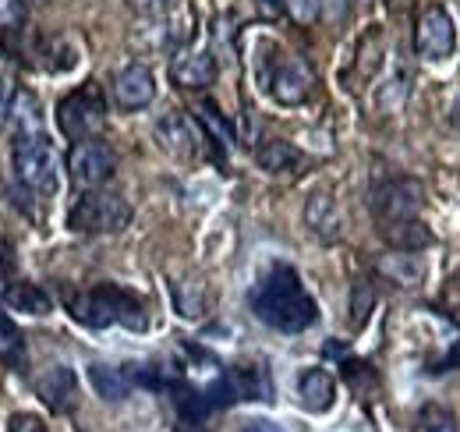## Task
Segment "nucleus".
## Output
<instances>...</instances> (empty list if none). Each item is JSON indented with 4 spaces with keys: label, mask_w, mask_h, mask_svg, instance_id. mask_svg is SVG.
I'll use <instances>...</instances> for the list:
<instances>
[{
    "label": "nucleus",
    "mask_w": 460,
    "mask_h": 432,
    "mask_svg": "<svg viewBox=\"0 0 460 432\" xmlns=\"http://www.w3.org/2000/svg\"><path fill=\"white\" fill-rule=\"evenodd\" d=\"M173 302H177V312L188 316V320H199L206 312V291L199 280H181L173 284Z\"/></svg>",
    "instance_id": "22"
},
{
    "label": "nucleus",
    "mask_w": 460,
    "mask_h": 432,
    "mask_svg": "<svg viewBox=\"0 0 460 432\" xmlns=\"http://www.w3.org/2000/svg\"><path fill=\"white\" fill-rule=\"evenodd\" d=\"M4 302L14 312H25V316H50L54 312V298L43 287H36V284H14V287H7Z\"/></svg>",
    "instance_id": "18"
},
{
    "label": "nucleus",
    "mask_w": 460,
    "mask_h": 432,
    "mask_svg": "<svg viewBox=\"0 0 460 432\" xmlns=\"http://www.w3.org/2000/svg\"><path fill=\"white\" fill-rule=\"evenodd\" d=\"M241 432H284V426H277V422H270V418H252Z\"/></svg>",
    "instance_id": "31"
},
{
    "label": "nucleus",
    "mask_w": 460,
    "mask_h": 432,
    "mask_svg": "<svg viewBox=\"0 0 460 432\" xmlns=\"http://www.w3.org/2000/svg\"><path fill=\"white\" fill-rule=\"evenodd\" d=\"M266 89L270 96L280 104V107H297L312 96L315 89V71L301 60V57H277L273 60V71L266 75Z\"/></svg>",
    "instance_id": "8"
},
{
    "label": "nucleus",
    "mask_w": 460,
    "mask_h": 432,
    "mask_svg": "<svg viewBox=\"0 0 460 432\" xmlns=\"http://www.w3.org/2000/svg\"><path fill=\"white\" fill-rule=\"evenodd\" d=\"M376 270L397 287H418L425 280V259L418 252H390V256L379 259Z\"/></svg>",
    "instance_id": "17"
},
{
    "label": "nucleus",
    "mask_w": 460,
    "mask_h": 432,
    "mask_svg": "<svg viewBox=\"0 0 460 432\" xmlns=\"http://www.w3.org/2000/svg\"><path fill=\"white\" fill-rule=\"evenodd\" d=\"M128 223H131V202L107 188L82 192L67 213V227L75 234H120Z\"/></svg>",
    "instance_id": "3"
},
{
    "label": "nucleus",
    "mask_w": 460,
    "mask_h": 432,
    "mask_svg": "<svg viewBox=\"0 0 460 432\" xmlns=\"http://www.w3.org/2000/svg\"><path fill=\"white\" fill-rule=\"evenodd\" d=\"M67 170H71L75 188H82V192L107 188L111 177L117 174V153L103 142V139H82V142L71 146Z\"/></svg>",
    "instance_id": "6"
},
{
    "label": "nucleus",
    "mask_w": 460,
    "mask_h": 432,
    "mask_svg": "<svg viewBox=\"0 0 460 432\" xmlns=\"http://www.w3.org/2000/svg\"><path fill=\"white\" fill-rule=\"evenodd\" d=\"M156 142L164 153H171L177 160H191L199 153V131L181 110H171L156 121Z\"/></svg>",
    "instance_id": "11"
},
{
    "label": "nucleus",
    "mask_w": 460,
    "mask_h": 432,
    "mask_svg": "<svg viewBox=\"0 0 460 432\" xmlns=\"http://www.w3.org/2000/svg\"><path fill=\"white\" fill-rule=\"evenodd\" d=\"M25 14H29V4L25 0H0V32L4 36H18L22 25H25Z\"/></svg>",
    "instance_id": "26"
},
{
    "label": "nucleus",
    "mask_w": 460,
    "mask_h": 432,
    "mask_svg": "<svg viewBox=\"0 0 460 432\" xmlns=\"http://www.w3.org/2000/svg\"><path fill=\"white\" fill-rule=\"evenodd\" d=\"M248 305H252L259 323L273 326L280 333H305L308 326H315V320H319L315 298L305 291L297 270L288 266V263L270 266V273L252 287Z\"/></svg>",
    "instance_id": "1"
},
{
    "label": "nucleus",
    "mask_w": 460,
    "mask_h": 432,
    "mask_svg": "<svg viewBox=\"0 0 460 432\" xmlns=\"http://www.w3.org/2000/svg\"><path fill=\"white\" fill-rule=\"evenodd\" d=\"M114 104L120 110H146L156 100V78L146 64H128L114 75Z\"/></svg>",
    "instance_id": "10"
},
{
    "label": "nucleus",
    "mask_w": 460,
    "mask_h": 432,
    "mask_svg": "<svg viewBox=\"0 0 460 432\" xmlns=\"http://www.w3.org/2000/svg\"><path fill=\"white\" fill-rule=\"evenodd\" d=\"M36 390H40V400L58 415L75 411V404H78V379L67 365H54L50 373H43Z\"/></svg>",
    "instance_id": "14"
},
{
    "label": "nucleus",
    "mask_w": 460,
    "mask_h": 432,
    "mask_svg": "<svg viewBox=\"0 0 460 432\" xmlns=\"http://www.w3.org/2000/svg\"><path fill=\"white\" fill-rule=\"evenodd\" d=\"M414 50L425 60H447L457 50V25L443 7H425L414 22Z\"/></svg>",
    "instance_id": "9"
},
{
    "label": "nucleus",
    "mask_w": 460,
    "mask_h": 432,
    "mask_svg": "<svg viewBox=\"0 0 460 432\" xmlns=\"http://www.w3.org/2000/svg\"><path fill=\"white\" fill-rule=\"evenodd\" d=\"M297 400L305 411L312 415H326L337 400V379L330 376L326 369H305L297 376Z\"/></svg>",
    "instance_id": "15"
},
{
    "label": "nucleus",
    "mask_w": 460,
    "mask_h": 432,
    "mask_svg": "<svg viewBox=\"0 0 460 432\" xmlns=\"http://www.w3.org/2000/svg\"><path fill=\"white\" fill-rule=\"evenodd\" d=\"M7 432H50V429L43 426V418H40V415L18 411V415H11V418H7Z\"/></svg>",
    "instance_id": "29"
},
{
    "label": "nucleus",
    "mask_w": 460,
    "mask_h": 432,
    "mask_svg": "<svg viewBox=\"0 0 460 432\" xmlns=\"http://www.w3.org/2000/svg\"><path fill=\"white\" fill-rule=\"evenodd\" d=\"M280 7L288 11L290 22H297V25H312L323 14V0H280Z\"/></svg>",
    "instance_id": "27"
},
{
    "label": "nucleus",
    "mask_w": 460,
    "mask_h": 432,
    "mask_svg": "<svg viewBox=\"0 0 460 432\" xmlns=\"http://www.w3.org/2000/svg\"><path fill=\"white\" fill-rule=\"evenodd\" d=\"M0 358L11 365H22V358H25V340L7 312H0Z\"/></svg>",
    "instance_id": "23"
},
{
    "label": "nucleus",
    "mask_w": 460,
    "mask_h": 432,
    "mask_svg": "<svg viewBox=\"0 0 460 432\" xmlns=\"http://www.w3.org/2000/svg\"><path fill=\"white\" fill-rule=\"evenodd\" d=\"M67 316L75 323L89 326V329H107V326H128V329H146L149 312L146 302L117 284H100L89 291H75L64 298Z\"/></svg>",
    "instance_id": "2"
},
{
    "label": "nucleus",
    "mask_w": 460,
    "mask_h": 432,
    "mask_svg": "<svg viewBox=\"0 0 460 432\" xmlns=\"http://www.w3.org/2000/svg\"><path fill=\"white\" fill-rule=\"evenodd\" d=\"M305 223H308V230H312L319 241H326V245H333V241L344 238V210H341L337 199L326 195V192H315V195L305 202Z\"/></svg>",
    "instance_id": "12"
},
{
    "label": "nucleus",
    "mask_w": 460,
    "mask_h": 432,
    "mask_svg": "<svg viewBox=\"0 0 460 432\" xmlns=\"http://www.w3.org/2000/svg\"><path fill=\"white\" fill-rule=\"evenodd\" d=\"M217 57L209 50H181L171 60V78L181 89H206L217 82Z\"/></svg>",
    "instance_id": "13"
},
{
    "label": "nucleus",
    "mask_w": 460,
    "mask_h": 432,
    "mask_svg": "<svg viewBox=\"0 0 460 432\" xmlns=\"http://www.w3.org/2000/svg\"><path fill=\"white\" fill-rule=\"evenodd\" d=\"M454 124H457V128H460V104H457V107H454Z\"/></svg>",
    "instance_id": "32"
},
{
    "label": "nucleus",
    "mask_w": 460,
    "mask_h": 432,
    "mask_svg": "<svg viewBox=\"0 0 460 432\" xmlns=\"http://www.w3.org/2000/svg\"><path fill=\"white\" fill-rule=\"evenodd\" d=\"M425 206V188L421 181L414 177H394V181H383L376 192H372V220L379 230L394 227V223H407V220H418Z\"/></svg>",
    "instance_id": "5"
},
{
    "label": "nucleus",
    "mask_w": 460,
    "mask_h": 432,
    "mask_svg": "<svg viewBox=\"0 0 460 432\" xmlns=\"http://www.w3.org/2000/svg\"><path fill=\"white\" fill-rule=\"evenodd\" d=\"M234 400H273V382L262 365H241L224 373Z\"/></svg>",
    "instance_id": "16"
},
{
    "label": "nucleus",
    "mask_w": 460,
    "mask_h": 432,
    "mask_svg": "<svg viewBox=\"0 0 460 432\" xmlns=\"http://www.w3.org/2000/svg\"><path fill=\"white\" fill-rule=\"evenodd\" d=\"M418 432H457V422L447 408L439 404H425L418 415Z\"/></svg>",
    "instance_id": "25"
},
{
    "label": "nucleus",
    "mask_w": 460,
    "mask_h": 432,
    "mask_svg": "<svg viewBox=\"0 0 460 432\" xmlns=\"http://www.w3.org/2000/svg\"><path fill=\"white\" fill-rule=\"evenodd\" d=\"M255 163L266 170V174H288L294 166H301V153L290 146L288 139H270L255 149Z\"/></svg>",
    "instance_id": "19"
},
{
    "label": "nucleus",
    "mask_w": 460,
    "mask_h": 432,
    "mask_svg": "<svg viewBox=\"0 0 460 432\" xmlns=\"http://www.w3.org/2000/svg\"><path fill=\"white\" fill-rule=\"evenodd\" d=\"M103 121H107V107L96 89H78L58 104V124L71 142L96 139L103 131Z\"/></svg>",
    "instance_id": "7"
},
{
    "label": "nucleus",
    "mask_w": 460,
    "mask_h": 432,
    "mask_svg": "<svg viewBox=\"0 0 460 432\" xmlns=\"http://www.w3.org/2000/svg\"><path fill=\"white\" fill-rule=\"evenodd\" d=\"M89 382L103 400H124L135 386L131 376L124 369H114V365H89Z\"/></svg>",
    "instance_id": "20"
},
{
    "label": "nucleus",
    "mask_w": 460,
    "mask_h": 432,
    "mask_svg": "<svg viewBox=\"0 0 460 432\" xmlns=\"http://www.w3.org/2000/svg\"><path fill=\"white\" fill-rule=\"evenodd\" d=\"M199 121H202V124H206V131L217 139V146L227 153L230 142H234V131H230V124L224 121V113L213 107V104H202V107H199Z\"/></svg>",
    "instance_id": "24"
},
{
    "label": "nucleus",
    "mask_w": 460,
    "mask_h": 432,
    "mask_svg": "<svg viewBox=\"0 0 460 432\" xmlns=\"http://www.w3.org/2000/svg\"><path fill=\"white\" fill-rule=\"evenodd\" d=\"M11 117H14V139H43V113H40V104L29 96V93H18L14 96V107H11Z\"/></svg>",
    "instance_id": "21"
},
{
    "label": "nucleus",
    "mask_w": 460,
    "mask_h": 432,
    "mask_svg": "<svg viewBox=\"0 0 460 432\" xmlns=\"http://www.w3.org/2000/svg\"><path fill=\"white\" fill-rule=\"evenodd\" d=\"M368 309H372V291L365 287V284H358L354 287V298H350V323L361 326L368 320Z\"/></svg>",
    "instance_id": "28"
},
{
    "label": "nucleus",
    "mask_w": 460,
    "mask_h": 432,
    "mask_svg": "<svg viewBox=\"0 0 460 432\" xmlns=\"http://www.w3.org/2000/svg\"><path fill=\"white\" fill-rule=\"evenodd\" d=\"M11 170L22 181V188H29L32 195H54L58 192V153L50 146V139H14L11 146Z\"/></svg>",
    "instance_id": "4"
},
{
    "label": "nucleus",
    "mask_w": 460,
    "mask_h": 432,
    "mask_svg": "<svg viewBox=\"0 0 460 432\" xmlns=\"http://www.w3.org/2000/svg\"><path fill=\"white\" fill-rule=\"evenodd\" d=\"M25 4H29V0H25Z\"/></svg>",
    "instance_id": "33"
},
{
    "label": "nucleus",
    "mask_w": 460,
    "mask_h": 432,
    "mask_svg": "<svg viewBox=\"0 0 460 432\" xmlns=\"http://www.w3.org/2000/svg\"><path fill=\"white\" fill-rule=\"evenodd\" d=\"M14 96H18V89H14V82L11 78H0V128L11 121V107H14Z\"/></svg>",
    "instance_id": "30"
}]
</instances>
